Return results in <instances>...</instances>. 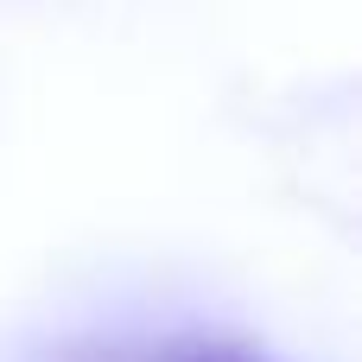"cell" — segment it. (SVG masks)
<instances>
[{"label": "cell", "mask_w": 362, "mask_h": 362, "mask_svg": "<svg viewBox=\"0 0 362 362\" xmlns=\"http://www.w3.org/2000/svg\"><path fill=\"white\" fill-rule=\"evenodd\" d=\"M159 362H267V356H255L242 344H172V350H159Z\"/></svg>", "instance_id": "1"}]
</instances>
